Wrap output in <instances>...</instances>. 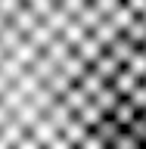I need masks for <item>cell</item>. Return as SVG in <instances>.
<instances>
[{"label": "cell", "instance_id": "6da1fadb", "mask_svg": "<svg viewBox=\"0 0 146 149\" xmlns=\"http://www.w3.org/2000/svg\"><path fill=\"white\" fill-rule=\"evenodd\" d=\"M146 90V0H0V149H103Z\"/></svg>", "mask_w": 146, "mask_h": 149}]
</instances>
